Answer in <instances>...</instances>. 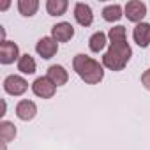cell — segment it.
<instances>
[{
    "label": "cell",
    "mask_w": 150,
    "mask_h": 150,
    "mask_svg": "<svg viewBox=\"0 0 150 150\" xmlns=\"http://www.w3.org/2000/svg\"><path fill=\"white\" fill-rule=\"evenodd\" d=\"M125 16L129 21H134V23H141V20L145 18L146 14V6L139 0H131V2L125 4Z\"/></svg>",
    "instance_id": "5b68a950"
},
{
    "label": "cell",
    "mask_w": 150,
    "mask_h": 150,
    "mask_svg": "<svg viewBox=\"0 0 150 150\" xmlns=\"http://www.w3.org/2000/svg\"><path fill=\"white\" fill-rule=\"evenodd\" d=\"M141 85H143L146 90H150V69H146V71L141 74Z\"/></svg>",
    "instance_id": "ffe728a7"
},
{
    "label": "cell",
    "mask_w": 150,
    "mask_h": 150,
    "mask_svg": "<svg viewBox=\"0 0 150 150\" xmlns=\"http://www.w3.org/2000/svg\"><path fill=\"white\" fill-rule=\"evenodd\" d=\"M35 60L27 53V55H21L20 60H18V71H21L23 74H34L35 72Z\"/></svg>",
    "instance_id": "9a60e30c"
},
{
    "label": "cell",
    "mask_w": 150,
    "mask_h": 150,
    "mask_svg": "<svg viewBox=\"0 0 150 150\" xmlns=\"http://www.w3.org/2000/svg\"><path fill=\"white\" fill-rule=\"evenodd\" d=\"M72 67H74V71H76L78 76L85 83H88V85H97L104 78L103 65L97 60H94V58H90V57H87L83 53H80V55L74 57Z\"/></svg>",
    "instance_id": "6da1fadb"
},
{
    "label": "cell",
    "mask_w": 150,
    "mask_h": 150,
    "mask_svg": "<svg viewBox=\"0 0 150 150\" xmlns=\"http://www.w3.org/2000/svg\"><path fill=\"white\" fill-rule=\"evenodd\" d=\"M39 9V2L37 0H20L18 2V11L23 16H34Z\"/></svg>",
    "instance_id": "2e32d148"
},
{
    "label": "cell",
    "mask_w": 150,
    "mask_h": 150,
    "mask_svg": "<svg viewBox=\"0 0 150 150\" xmlns=\"http://www.w3.org/2000/svg\"><path fill=\"white\" fill-rule=\"evenodd\" d=\"M14 60H20L18 44L11 41H2V44H0V62L7 65V64H13Z\"/></svg>",
    "instance_id": "8992f818"
},
{
    "label": "cell",
    "mask_w": 150,
    "mask_h": 150,
    "mask_svg": "<svg viewBox=\"0 0 150 150\" xmlns=\"http://www.w3.org/2000/svg\"><path fill=\"white\" fill-rule=\"evenodd\" d=\"M67 2L65 0H48L46 2V11L51 16H62L67 11Z\"/></svg>",
    "instance_id": "4fadbf2b"
},
{
    "label": "cell",
    "mask_w": 150,
    "mask_h": 150,
    "mask_svg": "<svg viewBox=\"0 0 150 150\" xmlns=\"http://www.w3.org/2000/svg\"><path fill=\"white\" fill-rule=\"evenodd\" d=\"M132 37H134V42L141 48H146L150 44V23H138L132 30Z\"/></svg>",
    "instance_id": "30bf717a"
},
{
    "label": "cell",
    "mask_w": 150,
    "mask_h": 150,
    "mask_svg": "<svg viewBox=\"0 0 150 150\" xmlns=\"http://www.w3.org/2000/svg\"><path fill=\"white\" fill-rule=\"evenodd\" d=\"M27 88H28L27 80H23L21 76H16V74H11L4 80V90L11 96H21L27 92Z\"/></svg>",
    "instance_id": "277c9868"
},
{
    "label": "cell",
    "mask_w": 150,
    "mask_h": 150,
    "mask_svg": "<svg viewBox=\"0 0 150 150\" xmlns=\"http://www.w3.org/2000/svg\"><path fill=\"white\" fill-rule=\"evenodd\" d=\"M35 51L42 57V58H53L58 51V42L53 37H42L39 39V42L35 44Z\"/></svg>",
    "instance_id": "52a82bcc"
},
{
    "label": "cell",
    "mask_w": 150,
    "mask_h": 150,
    "mask_svg": "<svg viewBox=\"0 0 150 150\" xmlns=\"http://www.w3.org/2000/svg\"><path fill=\"white\" fill-rule=\"evenodd\" d=\"M122 16H124V14H122V7H120L118 4H110V6H106V7L103 9V18H104L106 21H110V23L118 21Z\"/></svg>",
    "instance_id": "5bb4252c"
},
{
    "label": "cell",
    "mask_w": 150,
    "mask_h": 150,
    "mask_svg": "<svg viewBox=\"0 0 150 150\" xmlns=\"http://www.w3.org/2000/svg\"><path fill=\"white\" fill-rule=\"evenodd\" d=\"M74 18H76V21L81 27H90L92 21H94V14H92L90 6L83 4V2H78L76 6H74Z\"/></svg>",
    "instance_id": "9c48e42d"
},
{
    "label": "cell",
    "mask_w": 150,
    "mask_h": 150,
    "mask_svg": "<svg viewBox=\"0 0 150 150\" xmlns=\"http://www.w3.org/2000/svg\"><path fill=\"white\" fill-rule=\"evenodd\" d=\"M132 50L127 42H111L103 57V65L110 71H122L131 60Z\"/></svg>",
    "instance_id": "7a4b0ae2"
},
{
    "label": "cell",
    "mask_w": 150,
    "mask_h": 150,
    "mask_svg": "<svg viewBox=\"0 0 150 150\" xmlns=\"http://www.w3.org/2000/svg\"><path fill=\"white\" fill-rule=\"evenodd\" d=\"M88 46H90V51H94V53L103 51L104 46H106V34H104V32H96V34L90 37Z\"/></svg>",
    "instance_id": "ac0fdd59"
},
{
    "label": "cell",
    "mask_w": 150,
    "mask_h": 150,
    "mask_svg": "<svg viewBox=\"0 0 150 150\" xmlns=\"http://www.w3.org/2000/svg\"><path fill=\"white\" fill-rule=\"evenodd\" d=\"M74 35V27L67 21H62V23H57L53 28H51V37L57 41V42H67L71 41Z\"/></svg>",
    "instance_id": "ba28073f"
},
{
    "label": "cell",
    "mask_w": 150,
    "mask_h": 150,
    "mask_svg": "<svg viewBox=\"0 0 150 150\" xmlns=\"http://www.w3.org/2000/svg\"><path fill=\"white\" fill-rule=\"evenodd\" d=\"M48 78H50L57 87H62V85H65L67 80H69V72H67L62 65H51V67L48 69Z\"/></svg>",
    "instance_id": "7c38bea8"
},
{
    "label": "cell",
    "mask_w": 150,
    "mask_h": 150,
    "mask_svg": "<svg viewBox=\"0 0 150 150\" xmlns=\"http://www.w3.org/2000/svg\"><path fill=\"white\" fill-rule=\"evenodd\" d=\"M32 92L37 96V97H42V99H51L57 92V85L48 78V76H41L37 78L34 83H32Z\"/></svg>",
    "instance_id": "3957f363"
},
{
    "label": "cell",
    "mask_w": 150,
    "mask_h": 150,
    "mask_svg": "<svg viewBox=\"0 0 150 150\" xmlns=\"http://www.w3.org/2000/svg\"><path fill=\"white\" fill-rule=\"evenodd\" d=\"M0 136H2V139H4L6 143L13 141V139L16 138V125H14L13 122H7V120L0 122Z\"/></svg>",
    "instance_id": "e0dca14e"
},
{
    "label": "cell",
    "mask_w": 150,
    "mask_h": 150,
    "mask_svg": "<svg viewBox=\"0 0 150 150\" xmlns=\"http://www.w3.org/2000/svg\"><path fill=\"white\" fill-rule=\"evenodd\" d=\"M35 115H37V106H35V103H32V101H20V103L16 104V117H18L20 120L28 122V120H32Z\"/></svg>",
    "instance_id": "8fae6325"
},
{
    "label": "cell",
    "mask_w": 150,
    "mask_h": 150,
    "mask_svg": "<svg viewBox=\"0 0 150 150\" xmlns=\"http://www.w3.org/2000/svg\"><path fill=\"white\" fill-rule=\"evenodd\" d=\"M108 37H110V41H111V42H125V27L118 25V27L110 28Z\"/></svg>",
    "instance_id": "d6986e66"
}]
</instances>
